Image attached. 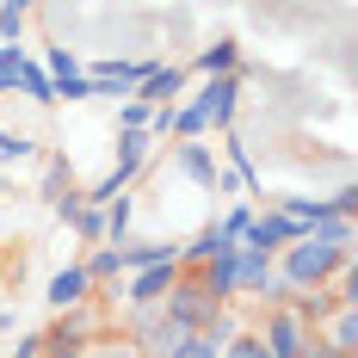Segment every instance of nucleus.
Wrapping results in <instances>:
<instances>
[{"mask_svg":"<svg viewBox=\"0 0 358 358\" xmlns=\"http://www.w3.org/2000/svg\"><path fill=\"white\" fill-rule=\"evenodd\" d=\"M248 222H253V204H229V216H222L216 229H222L229 241H241V229H248Z\"/></svg>","mask_w":358,"mask_h":358,"instance_id":"c85d7f7f","label":"nucleus"},{"mask_svg":"<svg viewBox=\"0 0 358 358\" xmlns=\"http://www.w3.org/2000/svg\"><path fill=\"white\" fill-rule=\"evenodd\" d=\"M148 111H155V106H143V99H130V106L117 111V124H124V130H148Z\"/></svg>","mask_w":358,"mask_h":358,"instance_id":"c756f323","label":"nucleus"},{"mask_svg":"<svg viewBox=\"0 0 358 358\" xmlns=\"http://www.w3.org/2000/svg\"><path fill=\"white\" fill-rule=\"evenodd\" d=\"M43 74H50V87H56V80L80 74V56H74V50H62V43H50V50H43Z\"/></svg>","mask_w":358,"mask_h":358,"instance_id":"b1692460","label":"nucleus"},{"mask_svg":"<svg viewBox=\"0 0 358 358\" xmlns=\"http://www.w3.org/2000/svg\"><path fill=\"white\" fill-rule=\"evenodd\" d=\"M327 210H334V216H352L358 210V185H340V192L327 198Z\"/></svg>","mask_w":358,"mask_h":358,"instance_id":"7c9ffc66","label":"nucleus"},{"mask_svg":"<svg viewBox=\"0 0 358 358\" xmlns=\"http://www.w3.org/2000/svg\"><path fill=\"white\" fill-rule=\"evenodd\" d=\"M173 167L192 179L198 192H216V179H222V167H216V155L204 148V136H198V143H179L173 148Z\"/></svg>","mask_w":358,"mask_h":358,"instance_id":"f8f14e48","label":"nucleus"},{"mask_svg":"<svg viewBox=\"0 0 358 358\" xmlns=\"http://www.w3.org/2000/svg\"><path fill=\"white\" fill-rule=\"evenodd\" d=\"M309 334H315V327L296 322L290 303H272V315H266V334H259V340H266V352H272V358H296L303 346H309Z\"/></svg>","mask_w":358,"mask_h":358,"instance_id":"6e6552de","label":"nucleus"},{"mask_svg":"<svg viewBox=\"0 0 358 358\" xmlns=\"http://www.w3.org/2000/svg\"><path fill=\"white\" fill-rule=\"evenodd\" d=\"M93 327H99V315H93L87 303L62 309V322L43 334V358H80L87 346H93Z\"/></svg>","mask_w":358,"mask_h":358,"instance_id":"39448f33","label":"nucleus"},{"mask_svg":"<svg viewBox=\"0 0 358 358\" xmlns=\"http://www.w3.org/2000/svg\"><path fill=\"white\" fill-rule=\"evenodd\" d=\"M179 248L167 241H124V272H136V266H155V259H173Z\"/></svg>","mask_w":358,"mask_h":358,"instance_id":"4be33fe9","label":"nucleus"},{"mask_svg":"<svg viewBox=\"0 0 358 358\" xmlns=\"http://www.w3.org/2000/svg\"><path fill=\"white\" fill-rule=\"evenodd\" d=\"M25 155H31L25 136H6V130H0V161H25Z\"/></svg>","mask_w":358,"mask_h":358,"instance_id":"2f4dec72","label":"nucleus"},{"mask_svg":"<svg viewBox=\"0 0 358 358\" xmlns=\"http://www.w3.org/2000/svg\"><path fill=\"white\" fill-rule=\"evenodd\" d=\"M130 216H136V204H130L124 192L106 198V241H111V248H124V241H130Z\"/></svg>","mask_w":358,"mask_h":358,"instance_id":"6ab92c4d","label":"nucleus"},{"mask_svg":"<svg viewBox=\"0 0 358 358\" xmlns=\"http://www.w3.org/2000/svg\"><path fill=\"white\" fill-rule=\"evenodd\" d=\"M204 334H210L216 346H229V340L241 334V315H235V303H222V309H216V315H210V327H204Z\"/></svg>","mask_w":358,"mask_h":358,"instance_id":"393cba45","label":"nucleus"},{"mask_svg":"<svg viewBox=\"0 0 358 358\" xmlns=\"http://www.w3.org/2000/svg\"><path fill=\"white\" fill-rule=\"evenodd\" d=\"M69 222H74V235H80V241H93V248L106 241V204H74Z\"/></svg>","mask_w":358,"mask_h":358,"instance_id":"aec40b11","label":"nucleus"},{"mask_svg":"<svg viewBox=\"0 0 358 358\" xmlns=\"http://www.w3.org/2000/svg\"><path fill=\"white\" fill-rule=\"evenodd\" d=\"M0 6H6V0H0Z\"/></svg>","mask_w":358,"mask_h":358,"instance_id":"c9c22d12","label":"nucleus"},{"mask_svg":"<svg viewBox=\"0 0 358 358\" xmlns=\"http://www.w3.org/2000/svg\"><path fill=\"white\" fill-rule=\"evenodd\" d=\"M56 99H69V106H87V99H93V80H87V74H69V80H56Z\"/></svg>","mask_w":358,"mask_h":358,"instance_id":"cd10ccee","label":"nucleus"},{"mask_svg":"<svg viewBox=\"0 0 358 358\" xmlns=\"http://www.w3.org/2000/svg\"><path fill=\"white\" fill-rule=\"evenodd\" d=\"M222 358H272V352H266V340H259V334H248V327H241V334L222 346Z\"/></svg>","mask_w":358,"mask_h":358,"instance_id":"bb28decb","label":"nucleus"},{"mask_svg":"<svg viewBox=\"0 0 358 358\" xmlns=\"http://www.w3.org/2000/svg\"><path fill=\"white\" fill-rule=\"evenodd\" d=\"M296 358H352V352H334V346H327L322 334H309V346H303Z\"/></svg>","mask_w":358,"mask_h":358,"instance_id":"72a5a7b5","label":"nucleus"},{"mask_svg":"<svg viewBox=\"0 0 358 358\" xmlns=\"http://www.w3.org/2000/svg\"><path fill=\"white\" fill-rule=\"evenodd\" d=\"M179 93H185V69L155 62V69L136 80V93H130V99H143V106H179Z\"/></svg>","mask_w":358,"mask_h":358,"instance_id":"9b49d317","label":"nucleus"},{"mask_svg":"<svg viewBox=\"0 0 358 358\" xmlns=\"http://www.w3.org/2000/svg\"><path fill=\"white\" fill-rule=\"evenodd\" d=\"M19 93H31L37 106H56V87H50V74L37 69L31 56H25V74H19Z\"/></svg>","mask_w":358,"mask_h":358,"instance_id":"5701e85b","label":"nucleus"},{"mask_svg":"<svg viewBox=\"0 0 358 358\" xmlns=\"http://www.w3.org/2000/svg\"><path fill=\"white\" fill-rule=\"evenodd\" d=\"M161 309H167V322H179L185 334H204L222 303L204 290V278H198V272H185V266H179V278H173V290L161 296Z\"/></svg>","mask_w":358,"mask_h":358,"instance_id":"f03ea898","label":"nucleus"},{"mask_svg":"<svg viewBox=\"0 0 358 358\" xmlns=\"http://www.w3.org/2000/svg\"><path fill=\"white\" fill-rule=\"evenodd\" d=\"M241 296H248V303H266V309H272V303H290V290H285V278L272 272V259H266V253H248L235 241V303H241Z\"/></svg>","mask_w":358,"mask_h":358,"instance_id":"7ed1b4c3","label":"nucleus"},{"mask_svg":"<svg viewBox=\"0 0 358 358\" xmlns=\"http://www.w3.org/2000/svg\"><path fill=\"white\" fill-rule=\"evenodd\" d=\"M296 235H303V229H296L285 210H253V222L241 229V248H248V253H266V259H278Z\"/></svg>","mask_w":358,"mask_h":358,"instance_id":"0eeeda50","label":"nucleus"},{"mask_svg":"<svg viewBox=\"0 0 358 358\" xmlns=\"http://www.w3.org/2000/svg\"><path fill=\"white\" fill-rule=\"evenodd\" d=\"M235 62H241V43H235V37H216L210 50L192 56V69H198V74H235Z\"/></svg>","mask_w":358,"mask_h":358,"instance_id":"2eb2a0df","label":"nucleus"},{"mask_svg":"<svg viewBox=\"0 0 358 358\" xmlns=\"http://www.w3.org/2000/svg\"><path fill=\"white\" fill-rule=\"evenodd\" d=\"M6 358H43V334H19V346Z\"/></svg>","mask_w":358,"mask_h":358,"instance_id":"473e14b6","label":"nucleus"},{"mask_svg":"<svg viewBox=\"0 0 358 358\" xmlns=\"http://www.w3.org/2000/svg\"><path fill=\"white\" fill-rule=\"evenodd\" d=\"M87 290H93V278H87V266L74 259V266H62V272L50 278L43 303H50V309H74V303H87Z\"/></svg>","mask_w":358,"mask_h":358,"instance_id":"4468645a","label":"nucleus"},{"mask_svg":"<svg viewBox=\"0 0 358 358\" xmlns=\"http://www.w3.org/2000/svg\"><path fill=\"white\" fill-rule=\"evenodd\" d=\"M278 210H285L296 229H315L322 216H334V210H327V198H278Z\"/></svg>","mask_w":358,"mask_h":358,"instance_id":"412c9836","label":"nucleus"},{"mask_svg":"<svg viewBox=\"0 0 358 358\" xmlns=\"http://www.w3.org/2000/svg\"><path fill=\"white\" fill-rule=\"evenodd\" d=\"M93 358H143V352H136V346L124 340V346H99V352H93Z\"/></svg>","mask_w":358,"mask_h":358,"instance_id":"f704fd0d","label":"nucleus"},{"mask_svg":"<svg viewBox=\"0 0 358 358\" xmlns=\"http://www.w3.org/2000/svg\"><path fill=\"white\" fill-rule=\"evenodd\" d=\"M148 69H155V62H117V56H111V62H93V74H87V80H93V99H130Z\"/></svg>","mask_w":358,"mask_h":358,"instance_id":"1a4fd4ad","label":"nucleus"},{"mask_svg":"<svg viewBox=\"0 0 358 358\" xmlns=\"http://www.w3.org/2000/svg\"><path fill=\"white\" fill-rule=\"evenodd\" d=\"M198 117H204V130H229L235 124V106H241V74H204V87H198Z\"/></svg>","mask_w":358,"mask_h":358,"instance_id":"423d86ee","label":"nucleus"},{"mask_svg":"<svg viewBox=\"0 0 358 358\" xmlns=\"http://www.w3.org/2000/svg\"><path fill=\"white\" fill-rule=\"evenodd\" d=\"M315 334H322L334 352H358V303H334Z\"/></svg>","mask_w":358,"mask_h":358,"instance_id":"ddd939ff","label":"nucleus"},{"mask_svg":"<svg viewBox=\"0 0 358 358\" xmlns=\"http://www.w3.org/2000/svg\"><path fill=\"white\" fill-rule=\"evenodd\" d=\"M346 259H352V253L322 248L315 235H296V241H290V248L272 259V272H278V278H285V290L296 296V290H322V285H334Z\"/></svg>","mask_w":358,"mask_h":358,"instance_id":"f257e3e1","label":"nucleus"},{"mask_svg":"<svg viewBox=\"0 0 358 358\" xmlns=\"http://www.w3.org/2000/svg\"><path fill=\"white\" fill-rule=\"evenodd\" d=\"M179 278V253L173 259H155V266H136L130 272V309H148V303H161Z\"/></svg>","mask_w":358,"mask_h":358,"instance_id":"9d476101","label":"nucleus"},{"mask_svg":"<svg viewBox=\"0 0 358 358\" xmlns=\"http://www.w3.org/2000/svg\"><path fill=\"white\" fill-rule=\"evenodd\" d=\"M303 235H315L322 248H340V253H352V248H358L352 216H322V222H315V229H303Z\"/></svg>","mask_w":358,"mask_h":358,"instance_id":"f3484780","label":"nucleus"},{"mask_svg":"<svg viewBox=\"0 0 358 358\" xmlns=\"http://www.w3.org/2000/svg\"><path fill=\"white\" fill-rule=\"evenodd\" d=\"M80 266H87V278H93V285H111V278L124 272V248H111V241H99V248L87 253Z\"/></svg>","mask_w":358,"mask_h":358,"instance_id":"a211bd4d","label":"nucleus"},{"mask_svg":"<svg viewBox=\"0 0 358 358\" xmlns=\"http://www.w3.org/2000/svg\"><path fill=\"white\" fill-rule=\"evenodd\" d=\"M229 248H235V241H229V235H222V229L210 222V229H204L192 248H179V266H192V272H198V266H210L216 253H229Z\"/></svg>","mask_w":358,"mask_h":358,"instance_id":"dca6fc26","label":"nucleus"},{"mask_svg":"<svg viewBox=\"0 0 358 358\" xmlns=\"http://www.w3.org/2000/svg\"><path fill=\"white\" fill-rule=\"evenodd\" d=\"M167 358H222V346H216L210 334H185V340H179Z\"/></svg>","mask_w":358,"mask_h":358,"instance_id":"a878e982","label":"nucleus"},{"mask_svg":"<svg viewBox=\"0 0 358 358\" xmlns=\"http://www.w3.org/2000/svg\"><path fill=\"white\" fill-rule=\"evenodd\" d=\"M179 340H185V327L167 322V309H161V303H148V309H130V346H136V352L167 358Z\"/></svg>","mask_w":358,"mask_h":358,"instance_id":"20e7f679","label":"nucleus"}]
</instances>
